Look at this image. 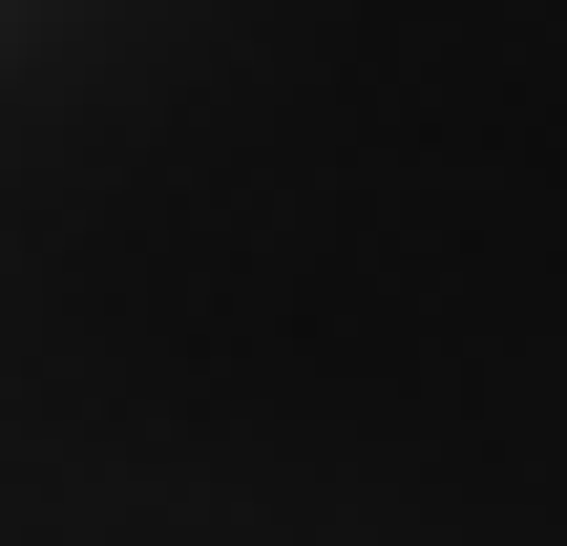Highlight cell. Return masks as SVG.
<instances>
[{"mask_svg":"<svg viewBox=\"0 0 567 546\" xmlns=\"http://www.w3.org/2000/svg\"><path fill=\"white\" fill-rule=\"evenodd\" d=\"M0 546H567V0H0Z\"/></svg>","mask_w":567,"mask_h":546,"instance_id":"1","label":"cell"}]
</instances>
